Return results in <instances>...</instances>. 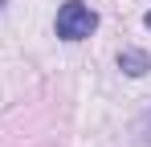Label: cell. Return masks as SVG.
I'll return each instance as SVG.
<instances>
[{
	"label": "cell",
	"instance_id": "obj_1",
	"mask_svg": "<svg viewBox=\"0 0 151 147\" xmlns=\"http://www.w3.org/2000/svg\"><path fill=\"white\" fill-rule=\"evenodd\" d=\"M57 37L61 41H82V37H90L94 29H98V12L90 8V4H82V0H65L61 8H57Z\"/></svg>",
	"mask_w": 151,
	"mask_h": 147
},
{
	"label": "cell",
	"instance_id": "obj_2",
	"mask_svg": "<svg viewBox=\"0 0 151 147\" xmlns=\"http://www.w3.org/2000/svg\"><path fill=\"white\" fill-rule=\"evenodd\" d=\"M119 70L131 74V78H143V74L151 70V57L143 49H123V53H119Z\"/></svg>",
	"mask_w": 151,
	"mask_h": 147
},
{
	"label": "cell",
	"instance_id": "obj_3",
	"mask_svg": "<svg viewBox=\"0 0 151 147\" xmlns=\"http://www.w3.org/2000/svg\"><path fill=\"white\" fill-rule=\"evenodd\" d=\"M143 24H147V29H151V12H147V17H143Z\"/></svg>",
	"mask_w": 151,
	"mask_h": 147
}]
</instances>
